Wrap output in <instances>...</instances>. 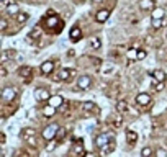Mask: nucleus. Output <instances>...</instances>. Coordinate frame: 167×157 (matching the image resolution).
Returning <instances> with one entry per match:
<instances>
[{
	"label": "nucleus",
	"mask_w": 167,
	"mask_h": 157,
	"mask_svg": "<svg viewBox=\"0 0 167 157\" xmlns=\"http://www.w3.org/2000/svg\"><path fill=\"white\" fill-rule=\"evenodd\" d=\"M152 79L154 80H157V82H165V79H167V75H165V72L164 71H160V69H156L152 74Z\"/></svg>",
	"instance_id": "nucleus-10"
},
{
	"label": "nucleus",
	"mask_w": 167,
	"mask_h": 157,
	"mask_svg": "<svg viewBox=\"0 0 167 157\" xmlns=\"http://www.w3.org/2000/svg\"><path fill=\"white\" fill-rule=\"evenodd\" d=\"M126 141H128L130 144H134L138 141V134L134 131H126Z\"/></svg>",
	"instance_id": "nucleus-17"
},
{
	"label": "nucleus",
	"mask_w": 167,
	"mask_h": 157,
	"mask_svg": "<svg viewBox=\"0 0 167 157\" xmlns=\"http://www.w3.org/2000/svg\"><path fill=\"white\" fill-rule=\"evenodd\" d=\"M128 57H130V59L138 61V51H136V49H130V51H128Z\"/></svg>",
	"instance_id": "nucleus-30"
},
{
	"label": "nucleus",
	"mask_w": 167,
	"mask_h": 157,
	"mask_svg": "<svg viewBox=\"0 0 167 157\" xmlns=\"http://www.w3.org/2000/svg\"><path fill=\"white\" fill-rule=\"evenodd\" d=\"M53 71H54V62H53V61H46V62H43V66H41V72H43L44 75L51 74Z\"/></svg>",
	"instance_id": "nucleus-9"
},
{
	"label": "nucleus",
	"mask_w": 167,
	"mask_h": 157,
	"mask_svg": "<svg viewBox=\"0 0 167 157\" xmlns=\"http://www.w3.org/2000/svg\"><path fill=\"white\" fill-rule=\"evenodd\" d=\"M57 131H59V124H49V126H46L44 128V131H43V137L46 139V141H53V139L57 136Z\"/></svg>",
	"instance_id": "nucleus-2"
},
{
	"label": "nucleus",
	"mask_w": 167,
	"mask_h": 157,
	"mask_svg": "<svg viewBox=\"0 0 167 157\" xmlns=\"http://www.w3.org/2000/svg\"><path fill=\"white\" fill-rule=\"evenodd\" d=\"M141 155L143 157H149V155H152V149L151 147H144L141 150Z\"/></svg>",
	"instance_id": "nucleus-31"
},
{
	"label": "nucleus",
	"mask_w": 167,
	"mask_h": 157,
	"mask_svg": "<svg viewBox=\"0 0 167 157\" xmlns=\"http://www.w3.org/2000/svg\"><path fill=\"white\" fill-rule=\"evenodd\" d=\"M112 69H113L112 64H107V67H103V74H108V72L112 71Z\"/></svg>",
	"instance_id": "nucleus-39"
},
{
	"label": "nucleus",
	"mask_w": 167,
	"mask_h": 157,
	"mask_svg": "<svg viewBox=\"0 0 167 157\" xmlns=\"http://www.w3.org/2000/svg\"><path fill=\"white\" fill-rule=\"evenodd\" d=\"M69 36H71V41H79L80 39V36H82V31H80V28L79 26H74L72 30H71V34H69Z\"/></svg>",
	"instance_id": "nucleus-12"
},
{
	"label": "nucleus",
	"mask_w": 167,
	"mask_h": 157,
	"mask_svg": "<svg viewBox=\"0 0 167 157\" xmlns=\"http://www.w3.org/2000/svg\"><path fill=\"white\" fill-rule=\"evenodd\" d=\"M100 46H102V41L99 38H92L90 39V48L92 49H100Z\"/></svg>",
	"instance_id": "nucleus-25"
},
{
	"label": "nucleus",
	"mask_w": 167,
	"mask_h": 157,
	"mask_svg": "<svg viewBox=\"0 0 167 157\" xmlns=\"http://www.w3.org/2000/svg\"><path fill=\"white\" fill-rule=\"evenodd\" d=\"M146 54H147V52H146L144 49H139V51H138V61L144 59V57H146Z\"/></svg>",
	"instance_id": "nucleus-32"
},
{
	"label": "nucleus",
	"mask_w": 167,
	"mask_h": 157,
	"mask_svg": "<svg viewBox=\"0 0 167 157\" xmlns=\"http://www.w3.org/2000/svg\"><path fill=\"white\" fill-rule=\"evenodd\" d=\"M90 84H92V79L89 75H82V77L77 79V89H80V90H87Z\"/></svg>",
	"instance_id": "nucleus-6"
},
{
	"label": "nucleus",
	"mask_w": 167,
	"mask_h": 157,
	"mask_svg": "<svg viewBox=\"0 0 167 157\" xmlns=\"http://www.w3.org/2000/svg\"><path fill=\"white\" fill-rule=\"evenodd\" d=\"M121 123H123V120H121V116H118V118H115V120H113V126H115V128H118V126H121Z\"/></svg>",
	"instance_id": "nucleus-33"
},
{
	"label": "nucleus",
	"mask_w": 167,
	"mask_h": 157,
	"mask_svg": "<svg viewBox=\"0 0 167 157\" xmlns=\"http://www.w3.org/2000/svg\"><path fill=\"white\" fill-rule=\"evenodd\" d=\"M56 113V107H53V105H48V107L43 108V115L48 118V116H53Z\"/></svg>",
	"instance_id": "nucleus-19"
},
{
	"label": "nucleus",
	"mask_w": 167,
	"mask_h": 157,
	"mask_svg": "<svg viewBox=\"0 0 167 157\" xmlns=\"http://www.w3.org/2000/svg\"><path fill=\"white\" fill-rule=\"evenodd\" d=\"M56 23H57V16H56V15L53 16V18H51V16H49V18L46 20V25H48V26H54Z\"/></svg>",
	"instance_id": "nucleus-29"
},
{
	"label": "nucleus",
	"mask_w": 167,
	"mask_h": 157,
	"mask_svg": "<svg viewBox=\"0 0 167 157\" xmlns=\"http://www.w3.org/2000/svg\"><path fill=\"white\" fill-rule=\"evenodd\" d=\"M76 75V71L74 69H66V67H62L59 72H57L56 75V82H61V80H71V77H74Z\"/></svg>",
	"instance_id": "nucleus-3"
},
{
	"label": "nucleus",
	"mask_w": 167,
	"mask_h": 157,
	"mask_svg": "<svg viewBox=\"0 0 167 157\" xmlns=\"http://www.w3.org/2000/svg\"><path fill=\"white\" fill-rule=\"evenodd\" d=\"M136 103L139 105V107H147V105H151V97L147 94H139L136 97Z\"/></svg>",
	"instance_id": "nucleus-7"
},
{
	"label": "nucleus",
	"mask_w": 167,
	"mask_h": 157,
	"mask_svg": "<svg viewBox=\"0 0 167 157\" xmlns=\"http://www.w3.org/2000/svg\"><path fill=\"white\" fill-rule=\"evenodd\" d=\"M5 75H7V67L2 66L0 67V77H5Z\"/></svg>",
	"instance_id": "nucleus-38"
},
{
	"label": "nucleus",
	"mask_w": 167,
	"mask_h": 157,
	"mask_svg": "<svg viewBox=\"0 0 167 157\" xmlns=\"http://www.w3.org/2000/svg\"><path fill=\"white\" fill-rule=\"evenodd\" d=\"M82 108H84V111H97V107L94 102H85Z\"/></svg>",
	"instance_id": "nucleus-23"
},
{
	"label": "nucleus",
	"mask_w": 167,
	"mask_h": 157,
	"mask_svg": "<svg viewBox=\"0 0 167 157\" xmlns=\"http://www.w3.org/2000/svg\"><path fill=\"white\" fill-rule=\"evenodd\" d=\"M0 144H5V134H0Z\"/></svg>",
	"instance_id": "nucleus-40"
},
{
	"label": "nucleus",
	"mask_w": 167,
	"mask_h": 157,
	"mask_svg": "<svg viewBox=\"0 0 167 157\" xmlns=\"http://www.w3.org/2000/svg\"><path fill=\"white\" fill-rule=\"evenodd\" d=\"M162 23H164V20H157V18H152V20H151V26H152V28H156V30H159V28L162 26Z\"/></svg>",
	"instance_id": "nucleus-27"
},
{
	"label": "nucleus",
	"mask_w": 167,
	"mask_h": 157,
	"mask_svg": "<svg viewBox=\"0 0 167 157\" xmlns=\"http://www.w3.org/2000/svg\"><path fill=\"white\" fill-rule=\"evenodd\" d=\"M94 2H102V0H94Z\"/></svg>",
	"instance_id": "nucleus-41"
},
{
	"label": "nucleus",
	"mask_w": 167,
	"mask_h": 157,
	"mask_svg": "<svg viewBox=\"0 0 167 157\" xmlns=\"http://www.w3.org/2000/svg\"><path fill=\"white\" fill-rule=\"evenodd\" d=\"M7 25H8L7 18H2V20H0V28H2V30H7Z\"/></svg>",
	"instance_id": "nucleus-34"
},
{
	"label": "nucleus",
	"mask_w": 167,
	"mask_h": 157,
	"mask_svg": "<svg viewBox=\"0 0 167 157\" xmlns=\"http://www.w3.org/2000/svg\"><path fill=\"white\" fill-rule=\"evenodd\" d=\"M7 13L8 15H18L20 13V7L16 3H8L7 5Z\"/></svg>",
	"instance_id": "nucleus-15"
},
{
	"label": "nucleus",
	"mask_w": 167,
	"mask_h": 157,
	"mask_svg": "<svg viewBox=\"0 0 167 157\" xmlns=\"http://www.w3.org/2000/svg\"><path fill=\"white\" fill-rule=\"evenodd\" d=\"M113 141H110V136L108 134H99L95 137V146L100 149V154H108L110 150H108V147H107V144H112Z\"/></svg>",
	"instance_id": "nucleus-1"
},
{
	"label": "nucleus",
	"mask_w": 167,
	"mask_h": 157,
	"mask_svg": "<svg viewBox=\"0 0 167 157\" xmlns=\"http://www.w3.org/2000/svg\"><path fill=\"white\" fill-rule=\"evenodd\" d=\"M72 154H79V155H85V150H84V144H82V139L74 142L72 146Z\"/></svg>",
	"instance_id": "nucleus-8"
},
{
	"label": "nucleus",
	"mask_w": 167,
	"mask_h": 157,
	"mask_svg": "<svg viewBox=\"0 0 167 157\" xmlns=\"http://www.w3.org/2000/svg\"><path fill=\"white\" fill-rule=\"evenodd\" d=\"M34 98L39 100V102H46V100L51 98V94H49L48 89H36L34 90Z\"/></svg>",
	"instance_id": "nucleus-5"
},
{
	"label": "nucleus",
	"mask_w": 167,
	"mask_h": 157,
	"mask_svg": "<svg viewBox=\"0 0 167 157\" xmlns=\"http://www.w3.org/2000/svg\"><path fill=\"white\" fill-rule=\"evenodd\" d=\"M34 134H36V133H34V129H31V128H26V129H23L21 131V139H23V141H25V139L26 137H30V136H34Z\"/></svg>",
	"instance_id": "nucleus-20"
},
{
	"label": "nucleus",
	"mask_w": 167,
	"mask_h": 157,
	"mask_svg": "<svg viewBox=\"0 0 167 157\" xmlns=\"http://www.w3.org/2000/svg\"><path fill=\"white\" fill-rule=\"evenodd\" d=\"M64 131H66V129H62V128H59V131H57V136H56V139H57V141H61V139H62V136H64Z\"/></svg>",
	"instance_id": "nucleus-35"
},
{
	"label": "nucleus",
	"mask_w": 167,
	"mask_h": 157,
	"mask_svg": "<svg viewBox=\"0 0 167 157\" xmlns=\"http://www.w3.org/2000/svg\"><path fill=\"white\" fill-rule=\"evenodd\" d=\"M156 155H159V157H165L167 152H165L164 149H157V150H156Z\"/></svg>",
	"instance_id": "nucleus-36"
},
{
	"label": "nucleus",
	"mask_w": 167,
	"mask_h": 157,
	"mask_svg": "<svg viewBox=\"0 0 167 157\" xmlns=\"http://www.w3.org/2000/svg\"><path fill=\"white\" fill-rule=\"evenodd\" d=\"M108 16H110V10H100L99 13H97V16H95V20L99 21V23H103V21H107L108 20Z\"/></svg>",
	"instance_id": "nucleus-11"
},
{
	"label": "nucleus",
	"mask_w": 167,
	"mask_h": 157,
	"mask_svg": "<svg viewBox=\"0 0 167 157\" xmlns=\"http://www.w3.org/2000/svg\"><path fill=\"white\" fill-rule=\"evenodd\" d=\"M54 147H56V144H54V141H53V142H49L48 146H46V150H48V152H51V150H53Z\"/></svg>",
	"instance_id": "nucleus-37"
},
{
	"label": "nucleus",
	"mask_w": 167,
	"mask_h": 157,
	"mask_svg": "<svg viewBox=\"0 0 167 157\" xmlns=\"http://www.w3.org/2000/svg\"><path fill=\"white\" fill-rule=\"evenodd\" d=\"M25 141H26L28 144H30L31 147H36V144H38V142H36V137H34V136H30V137H26Z\"/></svg>",
	"instance_id": "nucleus-28"
},
{
	"label": "nucleus",
	"mask_w": 167,
	"mask_h": 157,
	"mask_svg": "<svg viewBox=\"0 0 167 157\" xmlns=\"http://www.w3.org/2000/svg\"><path fill=\"white\" fill-rule=\"evenodd\" d=\"M141 10H154V0H139Z\"/></svg>",
	"instance_id": "nucleus-13"
},
{
	"label": "nucleus",
	"mask_w": 167,
	"mask_h": 157,
	"mask_svg": "<svg viewBox=\"0 0 167 157\" xmlns=\"http://www.w3.org/2000/svg\"><path fill=\"white\" fill-rule=\"evenodd\" d=\"M15 16H16V21H18V23H25L28 18H30V15L25 13V11H20V13L15 15Z\"/></svg>",
	"instance_id": "nucleus-24"
},
{
	"label": "nucleus",
	"mask_w": 167,
	"mask_h": 157,
	"mask_svg": "<svg viewBox=\"0 0 167 157\" xmlns=\"http://www.w3.org/2000/svg\"><path fill=\"white\" fill-rule=\"evenodd\" d=\"M49 105H53V107H59V105H64V100H62V97L59 95H54V97H51L49 98Z\"/></svg>",
	"instance_id": "nucleus-16"
},
{
	"label": "nucleus",
	"mask_w": 167,
	"mask_h": 157,
	"mask_svg": "<svg viewBox=\"0 0 167 157\" xmlns=\"http://www.w3.org/2000/svg\"><path fill=\"white\" fill-rule=\"evenodd\" d=\"M28 36H30V39H38L39 36H41V30H39V26L38 28H34V30L28 34Z\"/></svg>",
	"instance_id": "nucleus-26"
},
{
	"label": "nucleus",
	"mask_w": 167,
	"mask_h": 157,
	"mask_svg": "<svg viewBox=\"0 0 167 157\" xmlns=\"http://www.w3.org/2000/svg\"><path fill=\"white\" fill-rule=\"evenodd\" d=\"M116 110H118V111L120 113H126V111H128V103H126L125 100H120L118 103H116Z\"/></svg>",
	"instance_id": "nucleus-18"
},
{
	"label": "nucleus",
	"mask_w": 167,
	"mask_h": 157,
	"mask_svg": "<svg viewBox=\"0 0 167 157\" xmlns=\"http://www.w3.org/2000/svg\"><path fill=\"white\" fill-rule=\"evenodd\" d=\"M16 97V89L15 87H5L2 92V100L3 102H13V98Z\"/></svg>",
	"instance_id": "nucleus-4"
},
{
	"label": "nucleus",
	"mask_w": 167,
	"mask_h": 157,
	"mask_svg": "<svg viewBox=\"0 0 167 157\" xmlns=\"http://www.w3.org/2000/svg\"><path fill=\"white\" fill-rule=\"evenodd\" d=\"M15 56H16V51H15V49H7V51H3V54H2V62H7L8 59H13Z\"/></svg>",
	"instance_id": "nucleus-14"
},
{
	"label": "nucleus",
	"mask_w": 167,
	"mask_h": 157,
	"mask_svg": "<svg viewBox=\"0 0 167 157\" xmlns=\"http://www.w3.org/2000/svg\"><path fill=\"white\" fill-rule=\"evenodd\" d=\"M164 10L162 8H154L152 10V18H157V20H164Z\"/></svg>",
	"instance_id": "nucleus-21"
},
{
	"label": "nucleus",
	"mask_w": 167,
	"mask_h": 157,
	"mask_svg": "<svg viewBox=\"0 0 167 157\" xmlns=\"http://www.w3.org/2000/svg\"><path fill=\"white\" fill-rule=\"evenodd\" d=\"M18 74L21 75V77H30V75H31V67H28V66H23V67H20Z\"/></svg>",
	"instance_id": "nucleus-22"
},
{
	"label": "nucleus",
	"mask_w": 167,
	"mask_h": 157,
	"mask_svg": "<svg viewBox=\"0 0 167 157\" xmlns=\"http://www.w3.org/2000/svg\"><path fill=\"white\" fill-rule=\"evenodd\" d=\"M165 38H167V31H165Z\"/></svg>",
	"instance_id": "nucleus-42"
}]
</instances>
